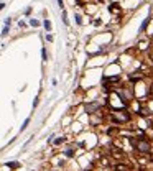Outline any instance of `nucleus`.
I'll list each match as a JSON object with an SVG mask.
<instances>
[{
    "label": "nucleus",
    "instance_id": "7",
    "mask_svg": "<svg viewBox=\"0 0 153 171\" xmlns=\"http://www.w3.org/2000/svg\"><path fill=\"white\" fill-rule=\"evenodd\" d=\"M43 25H45V28H46V30H49V28H51V23H49V20H45V23H43Z\"/></svg>",
    "mask_w": 153,
    "mask_h": 171
},
{
    "label": "nucleus",
    "instance_id": "2",
    "mask_svg": "<svg viewBox=\"0 0 153 171\" xmlns=\"http://www.w3.org/2000/svg\"><path fill=\"white\" fill-rule=\"evenodd\" d=\"M96 109H99V104H97V102H94V104H87V105H86V112H89V114H92Z\"/></svg>",
    "mask_w": 153,
    "mask_h": 171
},
{
    "label": "nucleus",
    "instance_id": "1",
    "mask_svg": "<svg viewBox=\"0 0 153 171\" xmlns=\"http://www.w3.org/2000/svg\"><path fill=\"white\" fill-rule=\"evenodd\" d=\"M137 146V150L138 151H143V153H150V143L148 142H138V143L135 145Z\"/></svg>",
    "mask_w": 153,
    "mask_h": 171
},
{
    "label": "nucleus",
    "instance_id": "9",
    "mask_svg": "<svg viewBox=\"0 0 153 171\" xmlns=\"http://www.w3.org/2000/svg\"><path fill=\"white\" fill-rule=\"evenodd\" d=\"M148 21H150V18H146L145 21H143V25H142V30H145V26L148 25Z\"/></svg>",
    "mask_w": 153,
    "mask_h": 171
},
{
    "label": "nucleus",
    "instance_id": "10",
    "mask_svg": "<svg viewBox=\"0 0 153 171\" xmlns=\"http://www.w3.org/2000/svg\"><path fill=\"white\" fill-rule=\"evenodd\" d=\"M7 33H8V25L5 26V28H3V31H2V35H7Z\"/></svg>",
    "mask_w": 153,
    "mask_h": 171
},
{
    "label": "nucleus",
    "instance_id": "6",
    "mask_svg": "<svg viewBox=\"0 0 153 171\" xmlns=\"http://www.w3.org/2000/svg\"><path fill=\"white\" fill-rule=\"evenodd\" d=\"M28 124H30V118H27V120L23 122V125H21V130H25V128L28 127Z\"/></svg>",
    "mask_w": 153,
    "mask_h": 171
},
{
    "label": "nucleus",
    "instance_id": "3",
    "mask_svg": "<svg viewBox=\"0 0 153 171\" xmlns=\"http://www.w3.org/2000/svg\"><path fill=\"white\" fill-rule=\"evenodd\" d=\"M64 155H66L67 158H71V156H74V151L73 150H66L64 151Z\"/></svg>",
    "mask_w": 153,
    "mask_h": 171
},
{
    "label": "nucleus",
    "instance_id": "5",
    "mask_svg": "<svg viewBox=\"0 0 153 171\" xmlns=\"http://www.w3.org/2000/svg\"><path fill=\"white\" fill-rule=\"evenodd\" d=\"M30 25H31V26H38V25H40V21H38V20H30Z\"/></svg>",
    "mask_w": 153,
    "mask_h": 171
},
{
    "label": "nucleus",
    "instance_id": "4",
    "mask_svg": "<svg viewBox=\"0 0 153 171\" xmlns=\"http://www.w3.org/2000/svg\"><path fill=\"white\" fill-rule=\"evenodd\" d=\"M7 164L10 168H18V163H17V161H10V163H7Z\"/></svg>",
    "mask_w": 153,
    "mask_h": 171
},
{
    "label": "nucleus",
    "instance_id": "8",
    "mask_svg": "<svg viewBox=\"0 0 153 171\" xmlns=\"http://www.w3.org/2000/svg\"><path fill=\"white\" fill-rule=\"evenodd\" d=\"M63 142H64V138H58V140H54V145H59Z\"/></svg>",
    "mask_w": 153,
    "mask_h": 171
}]
</instances>
